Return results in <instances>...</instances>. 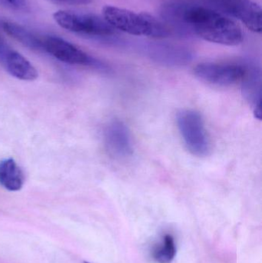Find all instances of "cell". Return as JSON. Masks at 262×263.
Here are the masks:
<instances>
[{"instance_id": "obj_1", "label": "cell", "mask_w": 262, "mask_h": 263, "mask_svg": "<svg viewBox=\"0 0 262 263\" xmlns=\"http://www.w3.org/2000/svg\"><path fill=\"white\" fill-rule=\"evenodd\" d=\"M166 14L206 41L237 46L243 40L240 26L221 12L201 6L170 5Z\"/></svg>"}, {"instance_id": "obj_2", "label": "cell", "mask_w": 262, "mask_h": 263, "mask_svg": "<svg viewBox=\"0 0 262 263\" xmlns=\"http://www.w3.org/2000/svg\"><path fill=\"white\" fill-rule=\"evenodd\" d=\"M103 13V18L116 31L152 38H164L169 34L166 25L148 13H138L111 6H105Z\"/></svg>"}, {"instance_id": "obj_3", "label": "cell", "mask_w": 262, "mask_h": 263, "mask_svg": "<svg viewBox=\"0 0 262 263\" xmlns=\"http://www.w3.org/2000/svg\"><path fill=\"white\" fill-rule=\"evenodd\" d=\"M177 127L189 153L196 157H206L212 151V144L204 120L193 109H182L177 114Z\"/></svg>"}, {"instance_id": "obj_4", "label": "cell", "mask_w": 262, "mask_h": 263, "mask_svg": "<svg viewBox=\"0 0 262 263\" xmlns=\"http://www.w3.org/2000/svg\"><path fill=\"white\" fill-rule=\"evenodd\" d=\"M53 18L58 26L75 33L92 36H111L117 32L104 18L95 14L59 10L53 14Z\"/></svg>"}, {"instance_id": "obj_5", "label": "cell", "mask_w": 262, "mask_h": 263, "mask_svg": "<svg viewBox=\"0 0 262 263\" xmlns=\"http://www.w3.org/2000/svg\"><path fill=\"white\" fill-rule=\"evenodd\" d=\"M247 66L231 63H203L197 65L194 73L205 83L221 87L233 86L241 81Z\"/></svg>"}, {"instance_id": "obj_6", "label": "cell", "mask_w": 262, "mask_h": 263, "mask_svg": "<svg viewBox=\"0 0 262 263\" xmlns=\"http://www.w3.org/2000/svg\"><path fill=\"white\" fill-rule=\"evenodd\" d=\"M212 9L232 15L255 32H261V9L252 0H207Z\"/></svg>"}, {"instance_id": "obj_7", "label": "cell", "mask_w": 262, "mask_h": 263, "mask_svg": "<svg viewBox=\"0 0 262 263\" xmlns=\"http://www.w3.org/2000/svg\"><path fill=\"white\" fill-rule=\"evenodd\" d=\"M105 146L109 154L116 159H126L133 155L132 136L123 122L114 120L109 122L103 133Z\"/></svg>"}, {"instance_id": "obj_8", "label": "cell", "mask_w": 262, "mask_h": 263, "mask_svg": "<svg viewBox=\"0 0 262 263\" xmlns=\"http://www.w3.org/2000/svg\"><path fill=\"white\" fill-rule=\"evenodd\" d=\"M43 50L68 64L91 65L92 60L72 43L58 36H43Z\"/></svg>"}, {"instance_id": "obj_9", "label": "cell", "mask_w": 262, "mask_h": 263, "mask_svg": "<svg viewBox=\"0 0 262 263\" xmlns=\"http://www.w3.org/2000/svg\"><path fill=\"white\" fill-rule=\"evenodd\" d=\"M243 93L253 109L255 117L261 118V74L259 69L248 66L241 80Z\"/></svg>"}, {"instance_id": "obj_10", "label": "cell", "mask_w": 262, "mask_h": 263, "mask_svg": "<svg viewBox=\"0 0 262 263\" xmlns=\"http://www.w3.org/2000/svg\"><path fill=\"white\" fill-rule=\"evenodd\" d=\"M3 65L10 75L18 80L34 81L38 78V72L33 65L16 51L11 49Z\"/></svg>"}, {"instance_id": "obj_11", "label": "cell", "mask_w": 262, "mask_h": 263, "mask_svg": "<svg viewBox=\"0 0 262 263\" xmlns=\"http://www.w3.org/2000/svg\"><path fill=\"white\" fill-rule=\"evenodd\" d=\"M25 175L13 159H3L0 162V185L5 190L16 192L23 188Z\"/></svg>"}, {"instance_id": "obj_12", "label": "cell", "mask_w": 262, "mask_h": 263, "mask_svg": "<svg viewBox=\"0 0 262 263\" xmlns=\"http://www.w3.org/2000/svg\"><path fill=\"white\" fill-rule=\"evenodd\" d=\"M1 26L2 29L7 35H10L26 47L35 50H43V37L39 36L24 26L12 22H3Z\"/></svg>"}, {"instance_id": "obj_13", "label": "cell", "mask_w": 262, "mask_h": 263, "mask_svg": "<svg viewBox=\"0 0 262 263\" xmlns=\"http://www.w3.org/2000/svg\"><path fill=\"white\" fill-rule=\"evenodd\" d=\"M176 255V246L172 235L166 234L161 242L155 246L152 257L157 263H171Z\"/></svg>"}, {"instance_id": "obj_14", "label": "cell", "mask_w": 262, "mask_h": 263, "mask_svg": "<svg viewBox=\"0 0 262 263\" xmlns=\"http://www.w3.org/2000/svg\"><path fill=\"white\" fill-rule=\"evenodd\" d=\"M59 2L65 4L73 5V6H79V5H87L92 3V0H54Z\"/></svg>"}, {"instance_id": "obj_15", "label": "cell", "mask_w": 262, "mask_h": 263, "mask_svg": "<svg viewBox=\"0 0 262 263\" xmlns=\"http://www.w3.org/2000/svg\"><path fill=\"white\" fill-rule=\"evenodd\" d=\"M8 1H9V3H12V4H15L18 0H8Z\"/></svg>"}, {"instance_id": "obj_16", "label": "cell", "mask_w": 262, "mask_h": 263, "mask_svg": "<svg viewBox=\"0 0 262 263\" xmlns=\"http://www.w3.org/2000/svg\"><path fill=\"white\" fill-rule=\"evenodd\" d=\"M84 263H89V262H85Z\"/></svg>"}]
</instances>
